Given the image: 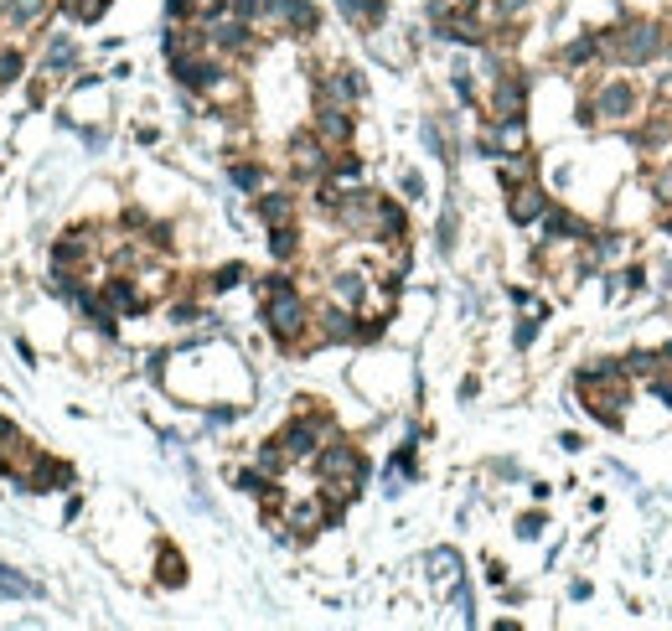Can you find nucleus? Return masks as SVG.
<instances>
[{
    "label": "nucleus",
    "mask_w": 672,
    "mask_h": 631,
    "mask_svg": "<svg viewBox=\"0 0 672 631\" xmlns=\"http://www.w3.org/2000/svg\"><path fill=\"white\" fill-rule=\"evenodd\" d=\"M259 295H264V326H269V337L280 342L285 352H295L300 337L311 332V306H305V295L285 275H264L259 280Z\"/></svg>",
    "instance_id": "obj_1"
},
{
    "label": "nucleus",
    "mask_w": 672,
    "mask_h": 631,
    "mask_svg": "<svg viewBox=\"0 0 672 631\" xmlns=\"http://www.w3.org/2000/svg\"><path fill=\"white\" fill-rule=\"evenodd\" d=\"M600 52L610 57V63L641 68V63H652V57L662 52V26H652V21H626L621 32H600Z\"/></svg>",
    "instance_id": "obj_2"
},
{
    "label": "nucleus",
    "mask_w": 672,
    "mask_h": 631,
    "mask_svg": "<svg viewBox=\"0 0 672 631\" xmlns=\"http://www.w3.org/2000/svg\"><path fill=\"white\" fill-rule=\"evenodd\" d=\"M326 435H331V419H326L321 409H305V414H295L274 440L285 445V456H290V466H295V461H316V450L326 445Z\"/></svg>",
    "instance_id": "obj_3"
},
{
    "label": "nucleus",
    "mask_w": 672,
    "mask_h": 631,
    "mask_svg": "<svg viewBox=\"0 0 672 631\" xmlns=\"http://www.w3.org/2000/svg\"><path fill=\"white\" fill-rule=\"evenodd\" d=\"M311 466H316L321 482H357V487L368 482V456H362L352 440H326Z\"/></svg>",
    "instance_id": "obj_4"
},
{
    "label": "nucleus",
    "mask_w": 672,
    "mask_h": 631,
    "mask_svg": "<svg viewBox=\"0 0 672 631\" xmlns=\"http://www.w3.org/2000/svg\"><path fill=\"white\" fill-rule=\"evenodd\" d=\"M11 476H16V487H26V492H63L73 482V471L57 456H47V450H26Z\"/></svg>",
    "instance_id": "obj_5"
},
{
    "label": "nucleus",
    "mask_w": 672,
    "mask_h": 631,
    "mask_svg": "<svg viewBox=\"0 0 672 631\" xmlns=\"http://www.w3.org/2000/svg\"><path fill=\"white\" fill-rule=\"evenodd\" d=\"M202 37H207V52L218 57H249L254 52V21H238L233 11L202 21Z\"/></svg>",
    "instance_id": "obj_6"
},
{
    "label": "nucleus",
    "mask_w": 672,
    "mask_h": 631,
    "mask_svg": "<svg viewBox=\"0 0 672 631\" xmlns=\"http://www.w3.org/2000/svg\"><path fill=\"white\" fill-rule=\"evenodd\" d=\"M290 171L300 176V182H326L331 171V145L316 135V130H300L290 140Z\"/></svg>",
    "instance_id": "obj_7"
},
{
    "label": "nucleus",
    "mask_w": 672,
    "mask_h": 631,
    "mask_svg": "<svg viewBox=\"0 0 672 631\" xmlns=\"http://www.w3.org/2000/svg\"><path fill=\"white\" fill-rule=\"evenodd\" d=\"M331 218H336V228H347L357 238H373V228H378V192H362V187L347 192Z\"/></svg>",
    "instance_id": "obj_8"
},
{
    "label": "nucleus",
    "mask_w": 672,
    "mask_h": 631,
    "mask_svg": "<svg viewBox=\"0 0 672 631\" xmlns=\"http://www.w3.org/2000/svg\"><path fill=\"white\" fill-rule=\"evenodd\" d=\"M636 104H641V94H636L631 83H621V78L600 83V94L590 99L595 119H610V125H621V119H636Z\"/></svg>",
    "instance_id": "obj_9"
},
{
    "label": "nucleus",
    "mask_w": 672,
    "mask_h": 631,
    "mask_svg": "<svg viewBox=\"0 0 672 631\" xmlns=\"http://www.w3.org/2000/svg\"><path fill=\"white\" fill-rule=\"evenodd\" d=\"M528 114V78L523 73H502L497 94H492V119H523Z\"/></svg>",
    "instance_id": "obj_10"
},
{
    "label": "nucleus",
    "mask_w": 672,
    "mask_h": 631,
    "mask_svg": "<svg viewBox=\"0 0 672 631\" xmlns=\"http://www.w3.org/2000/svg\"><path fill=\"white\" fill-rule=\"evenodd\" d=\"M316 135H321L331 150H342V145L352 140V109H347V104L316 99Z\"/></svg>",
    "instance_id": "obj_11"
},
{
    "label": "nucleus",
    "mask_w": 672,
    "mask_h": 631,
    "mask_svg": "<svg viewBox=\"0 0 672 631\" xmlns=\"http://www.w3.org/2000/svg\"><path fill=\"white\" fill-rule=\"evenodd\" d=\"M94 228H73V233H63L52 244V269H83L88 259H94V238H88Z\"/></svg>",
    "instance_id": "obj_12"
},
{
    "label": "nucleus",
    "mask_w": 672,
    "mask_h": 631,
    "mask_svg": "<svg viewBox=\"0 0 672 631\" xmlns=\"http://www.w3.org/2000/svg\"><path fill=\"white\" fill-rule=\"evenodd\" d=\"M507 213H512V223H543V213H548V192L538 187V182H523V187H512V202H507Z\"/></svg>",
    "instance_id": "obj_13"
},
{
    "label": "nucleus",
    "mask_w": 672,
    "mask_h": 631,
    "mask_svg": "<svg viewBox=\"0 0 672 631\" xmlns=\"http://www.w3.org/2000/svg\"><path fill=\"white\" fill-rule=\"evenodd\" d=\"M104 295H109V306L119 311V316H140L145 306H150V300H145V290L125 275V269H119V275H109L104 280Z\"/></svg>",
    "instance_id": "obj_14"
},
{
    "label": "nucleus",
    "mask_w": 672,
    "mask_h": 631,
    "mask_svg": "<svg viewBox=\"0 0 672 631\" xmlns=\"http://www.w3.org/2000/svg\"><path fill=\"white\" fill-rule=\"evenodd\" d=\"M316 99H326V104H357L362 99V78L352 73V68H336V73H326L321 83H316Z\"/></svg>",
    "instance_id": "obj_15"
},
{
    "label": "nucleus",
    "mask_w": 672,
    "mask_h": 631,
    "mask_svg": "<svg viewBox=\"0 0 672 631\" xmlns=\"http://www.w3.org/2000/svg\"><path fill=\"white\" fill-rule=\"evenodd\" d=\"M316 337L321 342H357V311H347V306H331L316 316Z\"/></svg>",
    "instance_id": "obj_16"
},
{
    "label": "nucleus",
    "mask_w": 672,
    "mask_h": 631,
    "mask_svg": "<svg viewBox=\"0 0 672 631\" xmlns=\"http://www.w3.org/2000/svg\"><path fill=\"white\" fill-rule=\"evenodd\" d=\"M47 11H52V0H0V26H6V32H26V26H37Z\"/></svg>",
    "instance_id": "obj_17"
},
{
    "label": "nucleus",
    "mask_w": 672,
    "mask_h": 631,
    "mask_svg": "<svg viewBox=\"0 0 672 631\" xmlns=\"http://www.w3.org/2000/svg\"><path fill=\"white\" fill-rule=\"evenodd\" d=\"M280 32H290V37H316V32H321V11L311 6V0H285Z\"/></svg>",
    "instance_id": "obj_18"
},
{
    "label": "nucleus",
    "mask_w": 672,
    "mask_h": 631,
    "mask_svg": "<svg viewBox=\"0 0 672 631\" xmlns=\"http://www.w3.org/2000/svg\"><path fill=\"white\" fill-rule=\"evenodd\" d=\"M373 238H383V244H404L409 238V218H404V207L393 202V197H378V228Z\"/></svg>",
    "instance_id": "obj_19"
},
{
    "label": "nucleus",
    "mask_w": 672,
    "mask_h": 631,
    "mask_svg": "<svg viewBox=\"0 0 672 631\" xmlns=\"http://www.w3.org/2000/svg\"><path fill=\"white\" fill-rule=\"evenodd\" d=\"M543 228H548L554 244H579V238H590V228L579 223L574 213H564V207H554V202H548V213H543Z\"/></svg>",
    "instance_id": "obj_20"
},
{
    "label": "nucleus",
    "mask_w": 672,
    "mask_h": 631,
    "mask_svg": "<svg viewBox=\"0 0 672 631\" xmlns=\"http://www.w3.org/2000/svg\"><path fill=\"white\" fill-rule=\"evenodd\" d=\"M26 450H32V445H26V435L11 425L6 414H0V476H11V471H16V461L26 456Z\"/></svg>",
    "instance_id": "obj_21"
},
{
    "label": "nucleus",
    "mask_w": 672,
    "mask_h": 631,
    "mask_svg": "<svg viewBox=\"0 0 672 631\" xmlns=\"http://www.w3.org/2000/svg\"><path fill=\"white\" fill-rule=\"evenodd\" d=\"M259 218H264V228L295 223V197H290V192H264V197H259Z\"/></svg>",
    "instance_id": "obj_22"
},
{
    "label": "nucleus",
    "mask_w": 672,
    "mask_h": 631,
    "mask_svg": "<svg viewBox=\"0 0 672 631\" xmlns=\"http://www.w3.org/2000/svg\"><path fill=\"white\" fill-rule=\"evenodd\" d=\"M331 300H336V306H347V311H362V300H368V280H362V275H336L331 280Z\"/></svg>",
    "instance_id": "obj_23"
},
{
    "label": "nucleus",
    "mask_w": 672,
    "mask_h": 631,
    "mask_svg": "<svg viewBox=\"0 0 672 631\" xmlns=\"http://www.w3.org/2000/svg\"><path fill=\"white\" fill-rule=\"evenodd\" d=\"M357 176H362V156H352V150L342 145V150H336V156H331V171H326V182L347 187V182H357Z\"/></svg>",
    "instance_id": "obj_24"
},
{
    "label": "nucleus",
    "mask_w": 672,
    "mask_h": 631,
    "mask_svg": "<svg viewBox=\"0 0 672 631\" xmlns=\"http://www.w3.org/2000/svg\"><path fill=\"white\" fill-rule=\"evenodd\" d=\"M336 6H342V16L352 26H378L383 21V0H336Z\"/></svg>",
    "instance_id": "obj_25"
},
{
    "label": "nucleus",
    "mask_w": 672,
    "mask_h": 631,
    "mask_svg": "<svg viewBox=\"0 0 672 631\" xmlns=\"http://www.w3.org/2000/svg\"><path fill=\"white\" fill-rule=\"evenodd\" d=\"M595 57H600V32H585V37H574L564 47V63L569 68H585V63H595Z\"/></svg>",
    "instance_id": "obj_26"
},
{
    "label": "nucleus",
    "mask_w": 672,
    "mask_h": 631,
    "mask_svg": "<svg viewBox=\"0 0 672 631\" xmlns=\"http://www.w3.org/2000/svg\"><path fill=\"white\" fill-rule=\"evenodd\" d=\"M269 254L280 259V264L300 254V233H295V223H280V228H269Z\"/></svg>",
    "instance_id": "obj_27"
},
{
    "label": "nucleus",
    "mask_w": 672,
    "mask_h": 631,
    "mask_svg": "<svg viewBox=\"0 0 672 631\" xmlns=\"http://www.w3.org/2000/svg\"><path fill=\"white\" fill-rule=\"evenodd\" d=\"M662 368V352H631V357H621V373L626 378H652Z\"/></svg>",
    "instance_id": "obj_28"
},
{
    "label": "nucleus",
    "mask_w": 672,
    "mask_h": 631,
    "mask_svg": "<svg viewBox=\"0 0 672 631\" xmlns=\"http://www.w3.org/2000/svg\"><path fill=\"white\" fill-rule=\"evenodd\" d=\"M73 63H78V52H73V42H68V37H57V42L47 47V73L57 78V73H68Z\"/></svg>",
    "instance_id": "obj_29"
},
{
    "label": "nucleus",
    "mask_w": 672,
    "mask_h": 631,
    "mask_svg": "<svg viewBox=\"0 0 672 631\" xmlns=\"http://www.w3.org/2000/svg\"><path fill=\"white\" fill-rule=\"evenodd\" d=\"M285 466H290L285 445H280V440H264V445H259V471H264V476H280Z\"/></svg>",
    "instance_id": "obj_30"
},
{
    "label": "nucleus",
    "mask_w": 672,
    "mask_h": 631,
    "mask_svg": "<svg viewBox=\"0 0 672 631\" xmlns=\"http://www.w3.org/2000/svg\"><path fill=\"white\" fill-rule=\"evenodd\" d=\"M181 580H187V559L176 549H161V585H181Z\"/></svg>",
    "instance_id": "obj_31"
},
{
    "label": "nucleus",
    "mask_w": 672,
    "mask_h": 631,
    "mask_svg": "<svg viewBox=\"0 0 672 631\" xmlns=\"http://www.w3.org/2000/svg\"><path fill=\"white\" fill-rule=\"evenodd\" d=\"M21 73H26V57H21V52H11V47H0V88L16 83Z\"/></svg>",
    "instance_id": "obj_32"
},
{
    "label": "nucleus",
    "mask_w": 672,
    "mask_h": 631,
    "mask_svg": "<svg viewBox=\"0 0 672 631\" xmlns=\"http://www.w3.org/2000/svg\"><path fill=\"white\" fill-rule=\"evenodd\" d=\"M430 564H435V575H440L445 585H455V580H461V559H455V549H440Z\"/></svg>",
    "instance_id": "obj_33"
},
{
    "label": "nucleus",
    "mask_w": 672,
    "mask_h": 631,
    "mask_svg": "<svg viewBox=\"0 0 672 631\" xmlns=\"http://www.w3.org/2000/svg\"><path fill=\"white\" fill-rule=\"evenodd\" d=\"M249 280V269L243 264H228V269H218V275H212V290H233V285H243Z\"/></svg>",
    "instance_id": "obj_34"
},
{
    "label": "nucleus",
    "mask_w": 672,
    "mask_h": 631,
    "mask_svg": "<svg viewBox=\"0 0 672 631\" xmlns=\"http://www.w3.org/2000/svg\"><path fill=\"white\" fill-rule=\"evenodd\" d=\"M233 182H238L243 192H254V187H264V166H233Z\"/></svg>",
    "instance_id": "obj_35"
},
{
    "label": "nucleus",
    "mask_w": 672,
    "mask_h": 631,
    "mask_svg": "<svg viewBox=\"0 0 672 631\" xmlns=\"http://www.w3.org/2000/svg\"><path fill=\"white\" fill-rule=\"evenodd\" d=\"M68 6L78 11V21H99L109 11V0H68Z\"/></svg>",
    "instance_id": "obj_36"
},
{
    "label": "nucleus",
    "mask_w": 672,
    "mask_h": 631,
    "mask_svg": "<svg viewBox=\"0 0 672 631\" xmlns=\"http://www.w3.org/2000/svg\"><path fill=\"white\" fill-rule=\"evenodd\" d=\"M166 16H171V21H187V16H197V0H166Z\"/></svg>",
    "instance_id": "obj_37"
},
{
    "label": "nucleus",
    "mask_w": 672,
    "mask_h": 631,
    "mask_svg": "<svg viewBox=\"0 0 672 631\" xmlns=\"http://www.w3.org/2000/svg\"><path fill=\"white\" fill-rule=\"evenodd\" d=\"M652 192H657V197H662V202L672 207V166H662V171H657V182H652Z\"/></svg>",
    "instance_id": "obj_38"
},
{
    "label": "nucleus",
    "mask_w": 672,
    "mask_h": 631,
    "mask_svg": "<svg viewBox=\"0 0 672 631\" xmlns=\"http://www.w3.org/2000/svg\"><path fill=\"white\" fill-rule=\"evenodd\" d=\"M228 11V0H197V21H212V16H223Z\"/></svg>",
    "instance_id": "obj_39"
},
{
    "label": "nucleus",
    "mask_w": 672,
    "mask_h": 631,
    "mask_svg": "<svg viewBox=\"0 0 672 631\" xmlns=\"http://www.w3.org/2000/svg\"><path fill=\"white\" fill-rule=\"evenodd\" d=\"M492 11H497L502 21H512L517 11H528V0H492Z\"/></svg>",
    "instance_id": "obj_40"
},
{
    "label": "nucleus",
    "mask_w": 672,
    "mask_h": 631,
    "mask_svg": "<svg viewBox=\"0 0 672 631\" xmlns=\"http://www.w3.org/2000/svg\"><path fill=\"white\" fill-rule=\"evenodd\" d=\"M440 249H455V213L440 218Z\"/></svg>",
    "instance_id": "obj_41"
},
{
    "label": "nucleus",
    "mask_w": 672,
    "mask_h": 631,
    "mask_svg": "<svg viewBox=\"0 0 672 631\" xmlns=\"http://www.w3.org/2000/svg\"><path fill=\"white\" fill-rule=\"evenodd\" d=\"M517 533H523V538H533V533H543V518H538V513H528L523 523H517Z\"/></svg>",
    "instance_id": "obj_42"
},
{
    "label": "nucleus",
    "mask_w": 672,
    "mask_h": 631,
    "mask_svg": "<svg viewBox=\"0 0 672 631\" xmlns=\"http://www.w3.org/2000/svg\"><path fill=\"white\" fill-rule=\"evenodd\" d=\"M538 337V321H523V326H517V347H528Z\"/></svg>",
    "instance_id": "obj_43"
},
{
    "label": "nucleus",
    "mask_w": 672,
    "mask_h": 631,
    "mask_svg": "<svg viewBox=\"0 0 672 631\" xmlns=\"http://www.w3.org/2000/svg\"><path fill=\"white\" fill-rule=\"evenodd\" d=\"M404 192H409V197H419V192H424V182H419V171H404Z\"/></svg>",
    "instance_id": "obj_44"
},
{
    "label": "nucleus",
    "mask_w": 672,
    "mask_h": 631,
    "mask_svg": "<svg viewBox=\"0 0 672 631\" xmlns=\"http://www.w3.org/2000/svg\"><path fill=\"white\" fill-rule=\"evenodd\" d=\"M667 233H672V223H667Z\"/></svg>",
    "instance_id": "obj_45"
}]
</instances>
